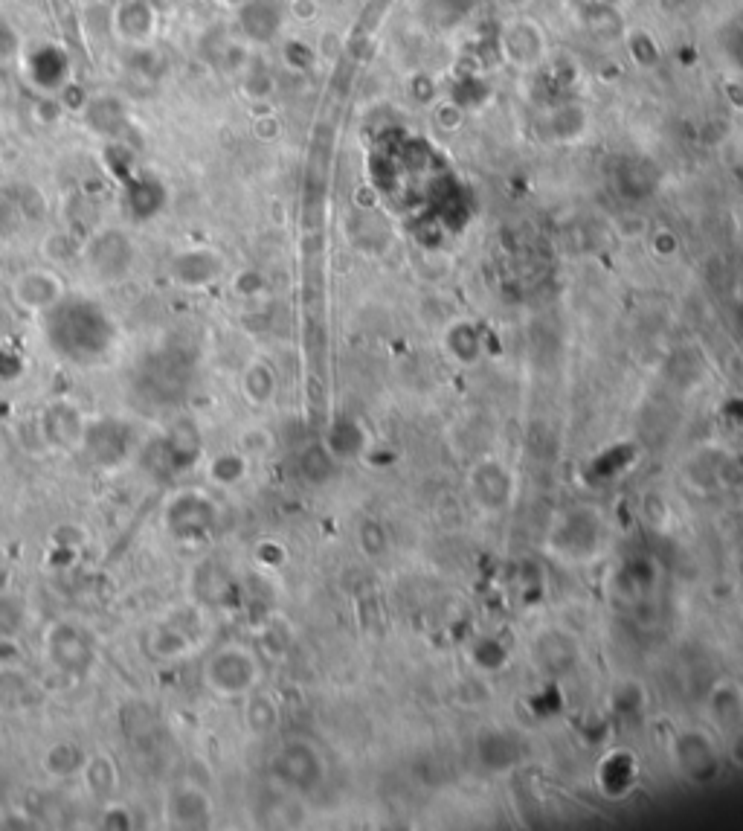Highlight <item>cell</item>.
Segmentation results:
<instances>
[{
    "instance_id": "6da1fadb",
    "label": "cell",
    "mask_w": 743,
    "mask_h": 831,
    "mask_svg": "<svg viewBox=\"0 0 743 831\" xmlns=\"http://www.w3.org/2000/svg\"><path fill=\"white\" fill-rule=\"evenodd\" d=\"M47 335L64 358L90 361L108 352L114 340V323L99 306L88 300H61L50 311Z\"/></svg>"
},
{
    "instance_id": "7a4b0ae2",
    "label": "cell",
    "mask_w": 743,
    "mask_h": 831,
    "mask_svg": "<svg viewBox=\"0 0 743 831\" xmlns=\"http://www.w3.org/2000/svg\"><path fill=\"white\" fill-rule=\"evenodd\" d=\"M44 654L67 678H85L93 669V643L88 634L70 622H53L44 631Z\"/></svg>"
},
{
    "instance_id": "3957f363",
    "label": "cell",
    "mask_w": 743,
    "mask_h": 831,
    "mask_svg": "<svg viewBox=\"0 0 743 831\" xmlns=\"http://www.w3.org/2000/svg\"><path fill=\"white\" fill-rule=\"evenodd\" d=\"M82 256H85L90 277L102 279V282H117L131 271L134 245L122 230H99L96 236H90Z\"/></svg>"
},
{
    "instance_id": "277c9868",
    "label": "cell",
    "mask_w": 743,
    "mask_h": 831,
    "mask_svg": "<svg viewBox=\"0 0 743 831\" xmlns=\"http://www.w3.org/2000/svg\"><path fill=\"white\" fill-rule=\"evenodd\" d=\"M85 428L88 416L70 401H53L41 410V433L56 451H82Z\"/></svg>"
},
{
    "instance_id": "5b68a950",
    "label": "cell",
    "mask_w": 743,
    "mask_h": 831,
    "mask_svg": "<svg viewBox=\"0 0 743 831\" xmlns=\"http://www.w3.org/2000/svg\"><path fill=\"white\" fill-rule=\"evenodd\" d=\"M207 686H212L218 695H241L253 683V663L250 654L241 648H221L207 660L204 669Z\"/></svg>"
},
{
    "instance_id": "8992f818",
    "label": "cell",
    "mask_w": 743,
    "mask_h": 831,
    "mask_svg": "<svg viewBox=\"0 0 743 831\" xmlns=\"http://www.w3.org/2000/svg\"><path fill=\"white\" fill-rule=\"evenodd\" d=\"M131 431L128 422L122 419H99L88 422L85 439H82V451L88 454L90 462L99 465H119L131 451Z\"/></svg>"
},
{
    "instance_id": "52a82bcc",
    "label": "cell",
    "mask_w": 743,
    "mask_h": 831,
    "mask_svg": "<svg viewBox=\"0 0 743 831\" xmlns=\"http://www.w3.org/2000/svg\"><path fill=\"white\" fill-rule=\"evenodd\" d=\"M12 297L18 306H24L27 311H50L53 306H59L64 300V285H61L59 274L47 271V268H32L24 271L21 277L12 282Z\"/></svg>"
},
{
    "instance_id": "ba28073f",
    "label": "cell",
    "mask_w": 743,
    "mask_h": 831,
    "mask_svg": "<svg viewBox=\"0 0 743 831\" xmlns=\"http://www.w3.org/2000/svg\"><path fill=\"white\" fill-rule=\"evenodd\" d=\"M212 515V503L201 492H180L166 506V524L180 541H198V535L212 524Z\"/></svg>"
},
{
    "instance_id": "9c48e42d",
    "label": "cell",
    "mask_w": 743,
    "mask_h": 831,
    "mask_svg": "<svg viewBox=\"0 0 743 831\" xmlns=\"http://www.w3.org/2000/svg\"><path fill=\"white\" fill-rule=\"evenodd\" d=\"M27 70L41 91H61L70 76V56L56 44H44L30 53Z\"/></svg>"
},
{
    "instance_id": "30bf717a",
    "label": "cell",
    "mask_w": 743,
    "mask_h": 831,
    "mask_svg": "<svg viewBox=\"0 0 743 831\" xmlns=\"http://www.w3.org/2000/svg\"><path fill=\"white\" fill-rule=\"evenodd\" d=\"M169 820L172 826L180 829H201L212 823V805H209L207 794L192 788V785H183L178 791H172L169 797Z\"/></svg>"
},
{
    "instance_id": "8fae6325",
    "label": "cell",
    "mask_w": 743,
    "mask_h": 831,
    "mask_svg": "<svg viewBox=\"0 0 743 831\" xmlns=\"http://www.w3.org/2000/svg\"><path fill=\"white\" fill-rule=\"evenodd\" d=\"M221 274V259L212 250H186L175 256L172 262V277L186 288H201Z\"/></svg>"
},
{
    "instance_id": "7c38bea8",
    "label": "cell",
    "mask_w": 743,
    "mask_h": 831,
    "mask_svg": "<svg viewBox=\"0 0 743 831\" xmlns=\"http://www.w3.org/2000/svg\"><path fill=\"white\" fill-rule=\"evenodd\" d=\"M38 689L18 666H0V712H24L38 704Z\"/></svg>"
},
{
    "instance_id": "4fadbf2b",
    "label": "cell",
    "mask_w": 743,
    "mask_h": 831,
    "mask_svg": "<svg viewBox=\"0 0 743 831\" xmlns=\"http://www.w3.org/2000/svg\"><path fill=\"white\" fill-rule=\"evenodd\" d=\"M79 776L85 779V788H88L96 800H117L119 768L108 753H93V756H88V759H85V768H82Z\"/></svg>"
},
{
    "instance_id": "5bb4252c",
    "label": "cell",
    "mask_w": 743,
    "mask_h": 831,
    "mask_svg": "<svg viewBox=\"0 0 743 831\" xmlns=\"http://www.w3.org/2000/svg\"><path fill=\"white\" fill-rule=\"evenodd\" d=\"M85 759H88V753L76 741H56V744L47 747V753L41 759V768L47 770V776H53V779H70V776L82 773Z\"/></svg>"
},
{
    "instance_id": "9a60e30c",
    "label": "cell",
    "mask_w": 743,
    "mask_h": 831,
    "mask_svg": "<svg viewBox=\"0 0 743 831\" xmlns=\"http://www.w3.org/2000/svg\"><path fill=\"white\" fill-rule=\"evenodd\" d=\"M154 27V12H151L149 0H125L119 6L117 18H114V30L128 38V41H140L146 38Z\"/></svg>"
},
{
    "instance_id": "2e32d148",
    "label": "cell",
    "mask_w": 743,
    "mask_h": 831,
    "mask_svg": "<svg viewBox=\"0 0 743 831\" xmlns=\"http://www.w3.org/2000/svg\"><path fill=\"white\" fill-rule=\"evenodd\" d=\"M149 648L157 660H183L192 651V634L180 625L166 622L151 634Z\"/></svg>"
},
{
    "instance_id": "e0dca14e",
    "label": "cell",
    "mask_w": 743,
    "mask_h": 831,
    "mask_svg": "<svg viewBox=\"0 0 743 831\" xmlns=\"http://www.w3.org/2000/svg\"><path fill=\"white\" fill-rule=\"evenodd\" d=\"M128 198H131V210H134V216L151 218L157 210H160V207H163V201H166V189L157 184L154 178H137L134 186H131V192H128Z\"/></svg>"
},
{
    "instance_id": "ac0fdd59",
    "label": "cell",
    "mask_w": 743,
    "mask_h": 831,
    "mask_svg": "<svg viewBox=\"0 0 743 831\" xmlns=\"http://www.w3.org/2000/svg\"><path fill=\"white\" fill-rule=\"evenodd\" d=\"M27 625V608L15 593H0V637H18Z\"/></svg>"
},
{
    "instance_id": "d6986e66",
    "label": "cell",
    "mask_w": 743,
    "mask_h": 831,
    "mask_svg": "<svg viewBox=\"0 0 743 831\" xmlns=\"http://www.w3.org/2000/svg\"><path fill=\"white\" fill-rule=\"evenodd\" d=\"M209 477L218 483V486H230V483H238L244 477V460L233 454V451H224L218 457H212L209 462Z\"/></svg>"
},
{
    "instance_id": "ffe728a7",
    "label": "cell",
    "mask_w": 743,
    "mask_h": 831,
    "mask_svg": "<svg viewBox=\"0 0 743 831\" xmlns=\"http://www.w3.org/2000/svg\"><path fill=\"white\" fill-rule=\"evenodd\" d=\"M88 120L102 131H114L122 120V105L117 99H96L88 105Z\"/></svg>"
},
{
    "instance_id": "44dd1931",
    "label": "cell",
    "mask_w": 743,
    "mask_h": 831,
    "mask_svg": "<svg viewBox=\"0 0 743 831\" xmlns=\"http://www.w3.org/2000/svg\"><path fill=\"white\" fill-rule=\"evenodd\" d=\"M102 829H134V814L125 808V805H119L117 800H108V805H105V811H102V823H99Z\"/></svg>"
},
{
    "instance_id": "7402d4cb",
    "label": "cell",
    "mask_w": 743,
    "mask_h": 831,
    "mask_svg": "<svg viewBox=\"0 0 743 831\" xmlns=\"http://www.w3.org/2000/svg\"><path fill=\"white\" fill-rule=\"evenodd\" d=\"M15 50H18V35L6 21H0V59L12 56Z\"/></svg>"
},
{
    "instance_id": "603a6c76",
    "label": "cell",
    "mask_w": 743,
    "mask_h": 831,
    "mask_svg": "<svg viewBox=\"0 0 743 831\" xmlns=\"http://www.w3.org/2000/svg\"><path fill=\"white\" fill-rule=\"evenodd\" d=\"M88 3H96V0H88Z\"/></svg>"
}]
</instances>
